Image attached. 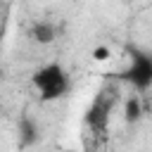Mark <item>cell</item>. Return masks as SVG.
Listing matches in <instances>:
<instances>
[{"instance_id": "1", "label": "cell", "mask_w": 152, "mask_h": 152, "mask_svg": "<svg viewBox=\"0 0 152 152\" xmlns=\"http://www.w3.org/2000/svg\"><path fill=\"white\" fill-rule=\"evenodd\" d=\"M31 81H33V86L38 88V93H40V97H43L45 102L59 100V97H64V95L69 93V74H66L64 66L57 64V62H50V64L40 66V69L33 74Z\"/></svg>"}, {"instance_id": "2", "label": "cell", "mask_w": 152, "mask_h": 152, "mask_svg": "<svg viewBox=\"0 0 152 152\" xmlns=\"http://www.w3.org/2000/svg\"><path fill=\"white\" fill-rule=\"evenodd\" d=\"M114 104H116V90H112V88L100 90V95L95 97V102L90 104V109L86 114V124H88V128L93 133H102L107 128L109 112H112Z\"/></svg>"}, {"instance_id": "3", "label": "cell", "mask_w": 152, "mask_h": 152, "mask_svg": "<svg viewBox=\"0 0 152 152\" xmlns=\"http://www.w3.org/2000/svg\"><path fill=\"white\" fill-rule=\"evenodd\" d=\"M124 81L133 83V88L138 90H147L152 86V55H142V52H133L128 69L121 74Z\"/></svg>"}, {"instance_id": "4", "label": "cell", "mask_w": 152, "mask_h": 152, "mask_svg": "<svg viewBox=\"0 0 152 152\" xmlns=\"http://www.w3.org/2000/svg\"><path fill=\"white\" fill-rule=\"evenodd\" d=\"M28 38H31L33 43H38V45H50V43H55V38H57V26H55L52 21L38 19V21H33V24L28 26Z\"/></svg>"}, {"instance_id": "5", "label": "cell", "mask_w": 152, "mask_h": 152, "mask_svg": "<svg viewBox=\"0 0 152 152\" xmlns=\"http://www.w3.org/2000/svg\"><path fill=\"white\" fill-rule=\"evenodd\" d=\"M140 116H142V104H140V97H138V95L126 97V102H124V119H126V124H135Z\"/></svg>"}, {"instance_id": "6", "label": "cell", "mask_w": 152, "mask_h": 152, "mask_svg": "<svg viewBox=\"0 0 152 152\" xmlns=\"http://www.w3.org/2000/svg\"><path fill=\"white\" fill-rule=\"evenodd\" d=\"M19 135H21V145H31V142H36V138H38V126H36L28 116H24V119L19 121Z\"/></svg>"}, {"instance_id": "7", "label": "cell", "mask_w": 152, "mask_h": 152, "mask_svg": "<svg viewBox=\"0 0 152 152\" xmlns=\"http://www.w3.org/2000/svg\"><path fill=\"white\" fill-rule=\"evenodd\" d=\"M93 57H95L97 62H104V59L109 57V50H107L104 45H100V48H95V50H93Z\"/></svg>"}]
</instances>
